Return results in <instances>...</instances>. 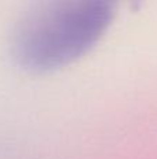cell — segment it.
I'll return each mask as SVG.
<instances>
[{
  "instance_id": "6da1fadb",
  "label": "cell",
  "mask_w": 157,
  "mask_h": 159,
  "mask_svg": "<svg viewBox=\"0 0 157 159\" xmlns=\"http://www.w3.org/2000/svg\"><path fill=\"white\" fill-rule=\"evenodd\" d=\"M108 16L106 6L99 3H68L39 11L19 31V53L38 67L66 61L99 36Z\"/></svg>"
}]
</instances>
